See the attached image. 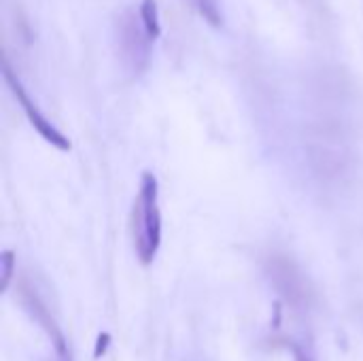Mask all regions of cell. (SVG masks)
I'll return each mask as SVG.
<instances>
[{
  "instance_id": "6da1fadb",
  "label": "cell",
  "mask_w": 363,
  "mask_h": 361,
  "mask_svg": "<svg viewBox=\"0 0 363 361\" xmlns=\"http://www.w3.org/2000/svg\"><path fill=\"white\" fill-rule=\"evenodd\" d=\"M132 238L134 251L143 266L153 264L162 247V211L160 185L153 172H143L138 194L132 211Z\"/></svg>"
},
{
  "instance_id": "3957f363",
  "label": "cell",
  "mask_w": 363,
  "mask_h": 361,
  "mask_svg": "<svg viewBox=\"0 0 363 361\" xmlns=\"http://www.w3.org/2000/svg\"><path fill=\"white\" fill-rule=\"evenodd\" d=\"M19 300H21L23 309L30 313V317H32V319L47 332V336L51 338L53 349H55V355H66V353H70V351H68V343H66L62 330L57 328V323L53 321V317L49 315L45 302H43L32 289H28V287H21Z\"/></svg>"
},
{
  "instance_id": "ba28073f",
  "label": "cell",
  "mask_w": 363,
  "mask_h": 361,
  "mask_svg": "<svg viewBox=\"0 0 363 361\" xmlns=\"http://www.w3.org/2000/svg\"><path fill=\"white\" fill-rule=\"evenodd\" d=\"M57 361H72V360H70V353H66V355H57Z\"/></svg>"
},
{
  "instance_id": "5b68a950",
  "label": "cell",
  "mask_w": 363,
  "mask_h": 361,
  "mask_svg": "<svg viewBox=\"0 0 363 361\" xmlns=\"http://www.w3.org/2000/svg\"><path fill=\"white\" fill-rule=\"evenodd\" d=\"M15 268H17L15 253L13 251H2V255H0V291L9 289V285L13 281V274H15Z\"/></svg>"
},
{
  "instance_id": "52a82bcc",
  "label": "cell",
  "mask_w": 363,
  "mask_h": 361,
  "mask_svg": "<svg viewBox=\"0 0 363 361\" xmlns=\"http://www.w3.org/2000/svg\"><path fill=\"white\" fill-rule=\"evenodd\" d=\"M106 345H108V334H102V336L98 338V349H96V357L100 355V351L104 353V349H106Z\"/></svg>"
},
{
  "instance_id": "277c9868",
  "label": "cell",
  "mask_w": 363,
  "mask_h": 361,
  "mask_svg": "<svg viewBox=\"0 0 363 361\" xmlns=\"http://www.w3.org/2000/svg\"><path fill=\"white\" fill-rule=\"evenodd\" d=\"M138 15H140V23H143V30L147 32V36L151 40L160 38L162 26H160V15H157V2L155 0H140Z\"/></svg>"
},
{
  "instance_id": "8992f818",
  "label": "cell",
  "mask_w": 363,
  "mask_h": 361,
  "mask_svg": "<svg viewBox=\"0 0 363 361\" xmlns=\"http://www.w3.org/2000/svg\"><path fill=\"white\" fill-rule=\"evenodd\" d=\"M287 349H291V353H294L296 361H315L313 357H311V353L306 351V347L298 345L296 340H287Z\"/></svg>"
},
{
  "instance_id": "7a4b0ae2",
  "label": "cell",
  "mask_w": 363,
  "mask_h": 361,
  "mask_svg": "<svg viewBox=\"0 0 363 361\" xmlns=\"http://www.w3.org/2000/svg\"><path fill=\"white\" fill-rule=\"evenodd\" d=\"M2 77H4V81H6V85L11 87V91H13V96L17 98V102L21 104V109H23V113H26V117H28V121H30V126L40 134V138H45L51 147H55V149H60V151H70V140L40 113V109L36 106V102L28 96V91L23 89V85H21V81L13 74V70L9 68V64L4 62L2 64Z\"/></svg>"
}]
</instances>
